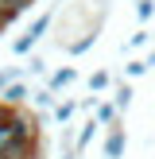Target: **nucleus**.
<instances>
[{
    "instance_id": "1",
    "label": "nucleus",
    "mask_w": 155,
    "mask_h": 159,
    "mask_svg": "<svg viewBox=\"0 0 155 159\" xmlns=\"http://www.w3.org/2000/svg\"><path fill=\"white\" fill-rule=\"evenodd\" d=\"M51 23H54V12H43V16H35V20H31V27L23 31V35L16 39V43H12V51H16V54H27L31 47H35L39 39H43L46 31H51Z\"/></svg>"
},
{
    "instance_id": "2",
    "label": "nucleus",
    "mask_w": 155,
    "mask_h": 159,
    "mask_svg": "<svg viewBox=\"0 0 155 159\" xmlns=\"http://www.w3.org/2000/svg\"><path fill=\"white\" fill-rule=\"evenodd\" d=\"M124 148H128V132L120 128V124H113V128L105 132V144H101V152H105V159H120Z\"/></svg>"
},
{
    "instance_id": "3",
    "label": "nucleus",
    "mask_w": 155,
    "mask_h": 159,
    "mask_svg": "<svg viewBox=\"0 0 155 159\" xmlns=\"http://www.w3.org/2000/svg\"><path fill=\"white\" fill-rule=\"evenodd\" d=\"M0 159H39V140H16Z\"/></svg>"
},
{
    "instance_id": "4",
    "label": "nucleus",
    "mask_w": 155,
    "mask_h": 159,
    "mask_svg": "<svg viewBox=\"0 0 155 159\" xmlns=\"http://www.w3.org/2000/svg\"><path fill=\"white\" fill-rule=\"evenodd\" d=\"M101 128H105V124H101L97 116H89V120H82V124H78V136H74V144H78V152H85V148H89V140L97 136Z\"/></svg>"
},
{
    "instance_id": "5",
    "label": "nucleus",
    "mask_w": 155,
    "mask_h": 159,
    "mask_svg": "<svg viewBox=\"0 0 155 159\" xmlns=\"http://www.w3.org/2000/svg\"><path fill=\"white\" fill-rule=\"evenodd\" d=\"M78 82V70L74 66H62V70H54L51 78H46V89H54V93H62L66 85H74Z\"/></svg>"
},
{
    "instance_id": "6",
    "label": "nucleus",
    "mask_w": 155,
    "mask_h": 159,
    "mask_svg": "<svg viewBox=\"0 0 155 159\" xmlns=\"http://www.w3.org/2000/svg\"><path fill=\"white\" fill-rule=\"evenodd\" d=\"M16 140H23V136H20V128H16V124H12V120H8V116H4V113H0V155H4V152H8V148H12V144H16Z\"/></svg>"
},
{
    "instance_id": "7",
    "label": "nucleus",
    "mask_w": 155,
    "mask_h": 159,
    "mask_svg": "<svg viewBox=\"0 0 155 159\" xmlns=\"http://www.w3.org/2000/svg\"><path fill=\"white\" fill-rule=\"evenodd\" d=\"M78 109H82V105H78V101H58V105H54L51 113H54V120H58L62 128H66V124L74 120V113H78Z\"/></svg>"
},
{
    "instance_id": "8",
    "label": "nucleus",
    "mask_w": 155,
    "mask_h": 159,
    "mask_svg": "<svg viewBox=\"0 0 155 159\" xmlns=\"http://www.w3.org/2000/svg\"><path fill=\"white\" fill-rule=\"evenodd\" d=\"M0 101H4V105H23V101H27V85H23V82L8 85V89L0 93Z\"/></svg>"
},
{
    "instance_id": "9",
    "label": "nucleus",
    "mask_w": 155,
    "mask_h": 159,
    "mask_svg": "<svg viewBox=\"0 0 155 159\" xmlns=\"http://www.w3.org/2000/svg\"><path fill=\"white\" fill-rule=\"evenodd\" d=\"M93 116H97L105 128H113V124L120 120V109H116V105H97V109H93Z\"/></svg>"
},
{
    "instance_id": "10",
    "label": "nucleus",
    "mask_w": 155,
    "mask_h": 159,
    "mask_svg": "<svg viewBox=\"0 0 155 159\" xmlns=\"http://www.w3.org/2000/svg\"><path fill=\"white\" fill-rule=\"evenodd\" d=\"M113 105L120 109V116L128 113V105H132V85L124 82V85H116V93H113Z\"/></svg>"
},
{
    "instance_id": "11",
    "label": "nucleus",
    "mask_w": 155,
    "mask_h": 159,
    "mask_svg": "<svg viewBox=\"0 0 155 159\" xmlns=\"http://www.w3.org/2000/svg\"><path fill=\"white\" fill-rule=\"evenodd\" d=\"M31 4H35V0H0V12L16 20V16H20V12H27Z\"/></svg>"
},
{
    "instance_id": "12",
    "label": "nucleus",
    "mask_w": 155,
    "mask_h": 159,
    "mask_svg": "<svg viewBox=\"0 0 155 159\" xmlns=\"http://www.w3.org/2000/svg\"><path fill=\"white\" fill-rule=\"evenodd\" d=\"M108 82H113V74H108V70H97V74H89V93L108 89Z\"/></svg>"
},
{
    "instance_id": "13",
    "label": "nucleus",
    "mask_w": 155,
    "mask_h": 159,
    "mask_svg": "<svg viewBox=\"0 0 155 159\" xmlns=\"http://www.w3.org/2000/svg\"><path fill=\"white\" fill-rule=\"evenodd\" d=\"M35 105H39V109H54V105H58V101H54V89H46V85L35 89Z\"/></svg>"
},
{
    "instance_id": "14",
    "label": "nucleus",
    "mask_w": 155,
    "mask_h": 159,
    "mask_svg": "<svg viewBox=\"0 0 155 159\" xmlns=\"http://www.w3.org/2000/svg\"><path fill=\"white\" fill-rule=\"evenodd\" d=\"M16 82H20V70H16V66H4V70H0V93H4L8 85H16Z\"/></svg>"
},
{
    "instance_id": "15",
    "label": "nucleus",
    "mask_w": 155,
    "mask_h": 159,
    "mask_svg": "<svg viewBox=\"0 0 155 159\" xmlns=\"http://www.w3.org/2000/svg\"><path fill=\"white\" fill-rule=\"evenodd\" d=\"M147 70H151V62H147V58H132V62H128V78H144Z\"/></svg>"
},
{
    "instance_id": "16",
    "label": "nucleus",
    "mask_w": 155,
    "mask_h": 159,
    "mask_svg": "<svg viewBox=\"0 0 155 159\" xmlns=\"http://www.w3.org/2000/svg\"><path fill=\"white\" fill-rule=\"evenodd\" d=\"M151 12H155V0H140V4H136V16H140V20H151Z\"/></svg>"
},
{
    "instance_id": "17",
    "label": "nucleus",
    "mask_w": 155,
    "mask_h": 159,
    "mask_svg": "<svg viewBox=\"0 0 155 159\" xmlns=\"http://www.w3.org/2000/svg\"><path fill=\"white\" fill-rule=\"evenodd\" d=\"M93 39H97V35L89 31L85 39H78V43H70V54H82V51H89V47H93Z\"/></svg>"
},
{
    "instance_id": "18",
    "label": "nucleus",
    "mask_w": 155,
    "mask_h": 159,
    "mask_svg": "<svg viewBox=\"0 0 155 159\" xmlns=\"http://www.w3.org/2000/svg\"><path fill=\"white\" fill-rule=\"evenodd\" d=\"M31 74H46V62L39 58V54H35V58H31Z\"/></svg>"
},
{
    "instance_id": "19",
    "label": "nucleus",
    "mask_w": 155,
    "mask_h": 159,
    "mask_svg": "<svg viewBox=\"0 0 155 159\" xmlns=\"http://www.w3.org/2000/svg\"><path fill=\"white\" fill-rule=\"evenodd\" d=\"M144 43H147V31H136V35L128 39V47H144Z\"/></svg>"
}]
</instances>
